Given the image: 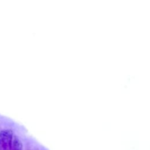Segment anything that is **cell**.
Instances as JSON below:
<instances>
[{
  "label": "cell",
  "mask_w": 150,
  "mask_h": 150,
  "mask_svg": "<svg viewBox=\"0 0 150 150\" xmlns=\"http://www.w3.org/2000/svg\"><path fill=\"white\" fill-rule=\"evenodd\" d=\"M22 147L23 145L21 141L15 136L12 139L11 150H22Z\"/></svg>",
  "instance_id": "2"
},
{
  "label": "cell",
  "mask_w": 150,
  "mask_h": 150,
  "mask_svg": "<svg viewBox=\"0 0 150 150\" xmlns=\"http://www.w3.org/2000/svg\"><path fill=\"white\" fill-rule=\"evenodd\" d=\"M13 134L11 130L0 131V144L4 150H11Z\"/></svg>",
  "instance_id": "1"
},
{
  "label": "cell",
  "mask_w": 150,
  "mask_h": 150,
  "mask_svg": "<svg viewBox=\"0 0 150 150\" xmlns=\"http://www.w3.org/2000/svg\"><path fill=\"white\" fill-rule=\"evenodd\" d=\"M0 150H4V149H3V148H2V146H1V144H0Z\"/></svg>",
  "instance_id": "3"
}]
</instances>
